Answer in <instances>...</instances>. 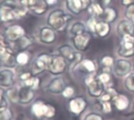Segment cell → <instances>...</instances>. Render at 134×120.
<instances>
[{
  "mask_svg": "<svg viewBox=\"0 0 134 120\" xmlns=\"http://www.w3.org/2000/svg\"><path fill=\"white\" fill-rule=\"evenodd\" d=\"M5 36L7 39L10 42H16L24 36H25V31L23 27L18 25H12L7 28L5 30Z\"/></svg>",
  "mask_w": 134,
  "mask_h": 120,
  "instance_id": "cell-12",
  "label": "cell"
},
{
  "mask_svg": "<svg viewBox=\"0 0 134 120\" xmlns=\"http://www.w3.org/2000/svg\"><path fill=\"white\" fill-rule=\"evenodd\" d=\"M14 113L11 109L7 108L3 111L0 112V120H12Z\"/></svg>",
  "mask_w": 134,
  "mask_h": 120,
  "instance_id": "cell-35",
  "label": "cell"
},
{
  "mask_svg": "<svg viewBox=\"0 0 134 120\" xmlns=\"http://www.w3.org/2000/svg\"><path fill=\"white\" fill-rule=\"evenodd\" d=\"M58 52L60 53V55L70 62H72L75 58L77 54V52H75L70 45H63L60 47L58 48Z\"/></svg>",
  "mask_w": 134,
  "mask_h": 120,
  "instance_id": "cell-21",
  "label": "cell"
},
{
  "mask_svg": "<svg viewBox=\"0 0 134 120\" xmlns=\"http://www.w3.org/2000/svg\"><path fill=\"white\" fill-rule=\"evenodd\" d=\"M94 1H95L96 3L99 4L103 7H107L110 4L111 0H94Z\"/></svg>",
  "mask_w": 134,
  "mask_h": 120,
  "instance_id": "cell-44",
  "label": "cell"
},
{
  "mask_svg": "<svg viewBox=\"0 0 134 120\" xmlns=\"http://www.w3.org/2000/svg\"><path fill=\"white\" fill-rule=\"evenodd\" d=\"M132 108H133V110H134V102H133V104H132Z\"/></svg>",
  "mask_w": 134,
  "mask_h": 120,
  "instance_id": "cell-47",
  "label": "cell"
},
{
  "mask_svg": "<svg viewBox=\"0 0 134 120\" xmlns=\"http://www.w3.org/2000/svg\"><path fill=\"white\" fill-rule=\"evenodd\" d=\"M71 19L72 17L66 14L63 10H55L49 14L47 23L53 29L58 32H62L66 29L69 21Z\"/></svg>",
  "mask_w": 134,
  "mask_h": 120,
  "instance_id": "cell-2",
  "label": "cell"
},
{
  "mask_svg": "<svg viewBox=\"0 0 134 120\" xmlns=\"http://www.w3.org/2000/svg\"><path fill=\"white\" fill-rule=\"evenodd\" d=\"M83 120H103V117L99 113L91 112L87 114Z\"/></svg>",
  "mask_w": 134,
  "mask_h": 120,
  "instance_id": "cell-36",
  "label": "cell"
},
{
  "mask_svg": "<svg viewBox=\"0 0 134 120\" xmlns=\"http://www.w3.org/2000/svg\"><path fill=\"white\" fill-rule=\"evenodd\" d=\"M65 81L62 78L58 77L53 78L47 86V91L51 94H61L66 87Z\"/></svg>",
  "mask_w": 134,
  "mask_h": 120,
  "instance_id": "cell-14",
  "label": "cell"
},
{
  "mask_svg": "<svg viewBox=\"0 0 134 120\" xmlns=\"http://www.w3.org/2000/svg\"><path fill=\"white\" fill-rule=\"evenodd\" d=\"M112 104L118 111H125L129 106V99L125 94L118 93L112 99Z\"/></svg>",
  "mask_w": 134,
  "mask_h": 120,
  "instance_id": "cell-18",
  "label": "cell"
},
{
  "mask_svg": "<svg viewBox=\"0 0 134 120\" xmlns=\"http://www.w3.org/2000/svg\"><path fill=\"white\" fill-rule=\"evenodd\" d=\"M28 9L19 7L15 0H3L0 3V21L9 22L25 17Z\"/></svg>",
  "mask_w": 134,
  "mask_h": 120,
  "instance_id": "cell-1",
  "label": "cell"
},
{
  "mask_svg": "<svg viewBox=\"0 0 134 120\" xmlns=\"http://www.w3.org/2000/svg\"><path fill=\"white\" fill-rule=\"evenodd\" d=\"M46 1L48 5H54L58 2V0H46Z\"/></svg>",
  "mask_w": 134,
  "mask_h": 120,
  "instance_id": "cell-46",
  "label": "cell"
},
{
  "mask_svg": "<svg viewBox=\"0 0 134 120\" xmlns=\"http://www.w3.org/2000/svg\"><path fill=\"white\" fill-rule=\"evenodd\" d=\"M125 16L129 21L134 22V4L129 6L125 11Z\"/></svg>",
  "mask_w": 134,
  "mask_h": 120,
  "instance_id": "cell-38",
  "label": "cell"
},
{
  "mask_svg": "<svg viewBox=\"0 0 134 120\" xmlns=\"http://www.w3.org/2000/svg\"><path fill=\"white\" fill-rule=\"evenodd\" d=\"M20 2H21V6L25 7L28 10L29 9L30 10L34 6V4L36 3V0H20Z\"/></svg>",
  "mask_w": 134,
  "mask_h": 120,
  "instance_id": "cell-40",
  "label": "cell"
},
{
  "mask_svg": "<svg viewBox=\"0 0 134 120\" xmlns=\"http://www.w3.org/2000/svg\"><path fill=\"white\" fill-rule=\"evenodd\" d=\"M132 70L131 63L125 59H118L114 62L113 70L118 77H124L129 75Z\"/></svg>",
  "mask_w": 134,
  "mask_h": 120,
  "instance_id": "cell-11",
  "label": "cell"
},
{
  "mask_svg": "<svg viewBox=\"0 0 134 120\" xmlns=\"http://www.w3.org/2000/svg\"><path fill=\"white\" fill-rule=\"evenodd\" d=\"M112 99H113L112 96H110L109 93L104 92V93L100 97V101L101 102H111Z\"/></svg>",
  "mask_w": 134,
  "mask_h": 120,
  "instance_id": "cell-42",
  "label": "cell"
},
{
  "mask_svg": "<svg viewBox=\"0 0 134 120\" xmlns=\"http://www.w3.org/2000/svg\"><path fill=\"white\" fill-rule=\"evenodd\" d=\"M14 43H15L16 50L21 52V51H23L25 49H26L28 47H29L32 44V40L28 36H24L23 37H21V39H19Z\"/></svg>",
  "mask_w": 134,
  "mask_h": 120,
  "instance_id": "cell-26",
  "label": "cell"
},
{
  "mask_svg": "<svg viewBox=\"0 0 134 120\" xmlns=\"http://www.w3.org/2000/svg\"><path fill=\"white\" fill-rule=\"evenodd\" d=\"M29 54L25 51L18 52V54H16V61L17 63L20 66H25L29 63Z\"/></svg>",
  "mask_w": 134,
  "mask_h": 120,
  "instance_id": "cell-29",
  "label": "cell"
},
{
  "mask_svg": "<svg viewBox=\"0 0 134 120\" xmlns=\"http://www.w3.org/2000/svg\"><path fill=\"white\" fill-rule=\"evenodd\" d=\"M74 45L75 48L78 51H85L88 49L90 42H91V36L89 33L85 32L82 34L75 36L74 38Z\"/></svg>",
  "mask_w": 134,
  "mask_h": 120,
  "instance_id": "cell-15",
  "label": "cell"
},
{
  "mask_svg": "<svg viewBox=\"0 0 134 120\" xmlns=\"http://www.w3.org/2000/svg\"><path fill=\"white\" fill-rule=\"evenodd\" d=\"M121 42L118 48V54L124 58H130L134 55V36L125 35L121 37Z\"/></svg>",
  "mask_w": 134,
  "mask_h": 120,
  "instance_id": "cell-5",
  "label": "cell"
},
{
  "mask_svg": "<svg viewBox=\"0 0 134 120\" xmlns=\"http://www.w3.org/2000/svg\"><path fill=\"white\" fill-rule=\"evenodd\" d=\"M117 31L118 35L123 37L125 35H132L134 32V27L132 22H130V21L124 20L118 23Z\"/></svg>",
  "mask_w": 134,
  "mask_h": 120,
  "instance_id": "cell-20",
  "label": "cell"
},
{
  "mask_svg": "<svg viewBox=\"0 0 134 120\" xmlns=\"http://www.w3.org/2000/svg\"><path fill=\"white\" fill-rule=\"evenodd\" d=\"M0 62L8 68L15 67L18 64L14 51L7 46L2 36H0Z\"/></svg>",
  "mask_w": 134,
  "mask_h": 120,
  "instance_id": "cell-4",
  "label": "cell"
},
{
  "mask_svg": "<svg viewBox=\"0 0 134 120\" xmlns=\"http://www.w3.org/2000/svg\"><path fill=\"white\" fill-rule=\"evenodd\" d=\"M51 59V56L50 54L43 53L40 54L33 62L32 65V74L33 75H36L40 74L45 70H47L50 61Z\"/></svg>",
  "mask_w": 134,
  "mask_h": 120,
  "instance_id": "cell-8",
  "label": "cell"
},
{
  "mask_svg": "<svg viewBox=\"0 0 134 120\" xmlns=\"http://www.w3.org/2000/svg\"><path fill=\"white\" fill-rule=\"evenodd\" d=\"M116 16H117V14H116V11L114 9H112V8H106V9H104L103 13L101 14V16L99 18H101L103 21L110 23V22H112V21H114L115 20Z\"/></svg>",
  "mask_w": 134,
  "mask_h": 120,
  "instance_id": "cell-25",
  "label": "cell"
},
{
  "mask_svg": "<svg viewBox=\"0 0 134 120\" xmlns=\"http://www.w3.org/2000/svg\"><path fill=\"white\" fill-rule=\"evenodd\" d=\"M88 11H89L92 14H93V15H95V16H99V17H100L101 14L103 13L104 9H103V7L102 6H100L99 4L94 3L91 4L90 7H88Z\"/></svg>",
  "mask_w": 134,
  "mask_h": 120,
  "instance_id": "cell-30",
  "label": "cell"
},
{
  "mask_svg": "<svg viewBox=\"0 0 134 120\" xmlns=\"http://www.w3.org/2000/svg\"><path fill=\"white\" fill-rule=\"evenodd\" d=\"M81 65L89 74L95 73L96 67V64H95V63L92 61V60H91V59H84V60H82V62H81Z\"/></svg>",
  "mask_w": 134,
  "mask_h": 120,
  "instance_id": "cell-31",
  "label": "cell"
},
{
  "mask_svg": "<svg viewBox=\"0 0 134 120\" xmlns=\"http://www.w3.org/2000/svg\"><path fill=\"white\" fill-rule=\"evenodd\" d=\"M97 78L105 85V87H110V86H113V81H112V78L110 74V73L108 72H104L103 71V73H101Z\"/></svg>",
  "mask_w": 134,
  "mask_h": 120,
  "instance_id": "cell-27",
  "label": "cell"
},
{
  "mask_svg": "<svg viewBox=\"0 0 134 120\" xmlns=\"http://www.w3.org/2000/svg\"><path fill=\"white\" fill-rule=\"evenodd\" d=\"M132 120H134V118H133V119H132Z\"/></svg>",
  "mask_w": 134,
  "mask_h": 120,
  "instance_id": "cell-50",
  "label": "cell"
},
{
  "mask_svg": "<svg viewBox=\"0 0 134 120\" xmlns=\"http://www.w3.org/2000/svg\"><path fill=\"white\" fill-rule=\"evenodd\" d=\"M14 83V73L10 69L0 70V85L2 87H11Z\"/></svg>",
  "mask_w": 134,
  "mask_h": 120,
  "instance_id": "cell-17",
  "label": "cell"
},
{
  "mask_svg": "<svg viewBox=\"0 0 134 120\" xmlns=\"http://www.w3.org/2000/svg\"><path fill=\"white\" fill-rule=\"evenodd\" d=\"M68 107L72 114L75 115H80L87 108L88 101L84 96L72 97L68 102Z\"/></svg>",
  "mask_w": 134,
  "mask_h": 120,
  "instance_id": "cell-7",
  "label": "cell"
},
{
  "mask_svg": "<svg viewBox=\"0 0 134 120\" xmlns=\"http://www.w3.org/2000/svg\"><path fill=\"white\" fill-rule=\"evenodd\" d=\"M66 70L65 58L62 55L51 56L47 70L53 75H59Z\"/></svg>",
  "mask_w": 134,
  "mask_h": 120,
  "instance_id": "cell-6",
  "label": "cell"
},
{
  "mask_svg": "<svg viewBox=\"0 0 134 120\" xmlns=\"http://www.w3.org/2000/svg\"><path fill=\"white\" fill-rule=\"evenodd\" d=\"M121 3L125 6H130L132 4H134V0H121Z\"/></svg>",
  "mask_w": 134,
  "mask_h": 120,
  "instance_id": "cell-45",
  "label": "cell"
},
{
  "mask_svg": "<svg viewBox=\"0 0 134 120\" xmlns=\"http://www.w3.org/2000/svg\"><path fill=\"white\" fill-rule=\"evenodd\" d=\"M102 111L105 114H109L112 111V102H101Z\"/></svg>",
  "mask_w": 134,
  "mask_h": 120,
  "instance_id": "cell-39",
  "label": "cell"
},
{
  "mask_svg": "<svg viewBox=\"0 0 134 120\" xmlns=\"http://www.w3.org/2000/svg\"><path fill=\"white\" fill-rule=\"evenodd\" d=\"M91 5L90 0H66V7L74 14H79Z\"/></svg>",
  "mask_w": 134,
  "mask_h": 120,
  "instance_id": "cell-9",
  "label": "cell"
},
{
  "mask_svg": "<svg viewBox=\"0 0 134 120\" xmlns=\"http://www.w3.org/2000/svg\"><path fill=\"white\" fill-rule=\"evenodd\" d=\"M0 64H1V62H0Z\"/></svg>",
  "mask_w": 134,
  "mask_h": 120,
  "instance_id": "cell-49",
  "label": "cell"
},
{
  "mask_svg": "<svg viewBox=\"0 0 134 120\" xmlns=\"http://www.w3.org/2000/svg\"><path fill=\"white\" fill-rule=\"evenodd\" d=\"M31 111L32 114L38 118H46L50 119L53 118L56 114V108L53 104L40 100L33 103L31 107Z\"/></svg>",
  "mask_w": 134,
  "mask_h": 120,
  "instance_id": "cell-3",
  "label": "cell"
},
{
  "mask_svg": "<svg viewBox=\"0 0 134 120\" xmlns=\"http://www.w3.org/2000/svg\"><path fill=\"white\" fill-rule=\"evenodd\" d=\"M85 32V25L83 23L80 22V21L74 23L72 25L71 29H70V32L74 36H77V35H80V34H82Z\"/></svg>",
  "mask_w": 134,
  "mask_h": 120,
  "instance_id": "cell-28",
  "label": "cell"
},
{
  "mask_svg": "<svg viewBox=\"0 0 134 120\" xmlns=\"http://www.w3.org/2000/svg\"><path fill=\"white\" fill-rule=\"evenodd\" d=\"M132 71H133V73H134V66H133V69H132Z\"/></svg>",
  "mask_w": 134,
  "mask_h": 120,
  "instance_id": "cell-48",
  "label": "cell"
},
{
  "mask_svg": "<svg viewBox=\"0 0 134 120\" xmlns=\"http://www.w3.org/2000/svg\"><path fill=\"white\" fill-rule=\"evenodd\" d=\"M40 40L42 43L49 44L52 43L56 40V34L53 29L43 27L40 31Z\"/></svg>",
  "mask_w": 134,
  "mask_h": 120,
  "instance_id": "cell-19",
  "label": "cell"
},
{
  "mask_svg": "<svg viewBox=\"0 0 134 120\" xmlns=\"http://www.w3.org/2000/svg\"><path fill=\"white\" fill-rule=\"evenodd\" d=\"M19 79L21 82V85L26 87H29L33 90H36L39 89L40 85V80L36 76L33 75L32 72H25L22 73Z\"/></svg>",
  "mask_w": 134,
  "mask_h": 120,
  "instance_id": "cell-10",
  "label": "cell"
},
{
  "mask_svg": "<svg viewBox=\"0 0 134 120\" xmlns=\"http://www.w3.org/2000/svg\"><path fill=\"white\" fill-rule=\"evenodd\" d=\"M8 108V103L6 96V92L0 88V112Z\"/></svg>",
  "mask_w": 134,
  "mask_h": 120,
  "instance_id": "cell-33",
  "label": "cell"
},
{
  "mask_svg": "<svg viewBox=\"0 0 134 120\" xmlns=\"http://www.w3.org/2000/svg\"><path fill=\"white\" fill-rule=\"evenodd\" d=\"M75 93V90L72 86H66L63 90L62 95L65 98H72Z\"/></svg>",
  "mask_w": 134,
  "mask_h": 120,
  "instance_id": "cell-37",
  "label": "cell"
},
{
  "mask_svg": "<svg viewBox=\"0 0 134 120\" xmlns=\"http://www.w3.org/2000/svg\"><path fill=\"white\" fill-rule=\"evenodd\" d=\"M35 98V90L22 85L19 89V103L26 105L30 103Z\"/></svg>",
  "mask_w": 134,
  "mask_h": 120,
  "instance_id": "cell-16",
  "label": "cell"
},
{
  "mask_svg": "<svg viewBox=\"0 0 134 120\" xmlns=\"http://www.w3.org/2000/svg\"><path fill=\"white\" fill-rule=\"evenodd\" d=\"M125 85L128 91L134 93V73L133 72L129 74L126 77L125 80Z\"/></svg>",
  "mask_w": 134,
  "mask_h": 120,
  "instance_id": "cell-32",
  "label": "cell"
},
{
  "mask_svg": "<svg viewBox=\"0 0 134 120\" xmlns=\"http://www.w3.org/2000/svg\"><path fill=\"white\" fill-rule=\"evenodd\" d=\"M105 89V85L97 78L87 85V89L89 96L94 98H100L104 93Z\"/></svg>",
  "mask_w": 134,
  "mask_h": 120,
  "instance_id": "cell-13",
  "label": "cell"
},
{
  "mask_svg": "<svg viewBox=\"0 0 134 120\" xmlns=\"http://www.w3.org/2000/svg\"><path fill=\"white\" fill-rule=\"evenodd\" d=\"M105 92H107V93H109L110 96H112V97H114V96H115L117 94H118V91H117V90H116L113 86L107 87V88L105 89Z\"/></svg>",
  "mask_w": 134,
  "mask_h": 120,
  "instance_id": "cell-43",
  "label": "cell"
},
{
  "mask_svg": "<svg viewBox=\"0 0 134 120\" xmlns=\"http://www.w3.org/2000/svg\"><path fill=\"white\" fill-rule=\"evenodd\" d=\"M48 7V4L46 0H36L34 6L30 9L33 13L38 15L43 14Z\"/></svg>",
  "mask_w": 134,
  "mask_h": 120,
  "instance_id": "cell-23",
  "label": "cell"
},
{
  "mask_svg": "<svg viewBox=\"0 0 134 120\" xmlns=\"http://www.w3.org/2000/svg\"><path fill=\"white\" fill-rule=\"evenodd\" d=\"M6 96L12 103H19V89L16 87L11 86L6 92Z\"/></svg>",
  "mask_w": 134,
  "mask_h": 120,
  "instance_id": "cell-24",
  "label": "cell"
},
{
  "mask_svg": "<svg viewBox=\"0 0 134 120\" xmlns=\"http://www.w3.org/2000/svg\"><path fill=\"white\" fill-rule=\"evenodd\" d=\"M101 64L103 68H111L114 64V60L111 56L105 55L101 58Z\"/></svg>",
  "mask_w": 134,
  "mask_h": 120,
  "instance_id": "cell-34",
  "label": "cell"
},
{
  "mask_svg": "<svg viewBox=\"0 0 134 120\" xmlns=\"http://www.w3.org/2000/svg\"><path fill=\"white\" fill-rule=\"evenodd\" d=\"M110 31V26L109 23L105 22V21H99L97 22L96 29H95V33H96L99 37H105L107 36Z\"/></svg>",
  "mask_w": 134,
  "mask_h": 120,
  "instance_id": "cell-22",
  "label": "cell"
},
{
  "mask_svg": "<svg viewBox=\"0 0 134 120\" xmlns=\"http://www.w3.org/2000/svg\"><path fill=\"white\" fill-rule=\"evenodd\" d=\"M97 22H98V21H97L94 18H91L88 19V21H87V25H88V27L89 29H90L92 32H95V29H96V26Z\"/></svg>",
  "mask_w": 134,
  "mask_h": 120,
  "instance_id": "cell-41",
  "label": "cell"
}]
</instances>
